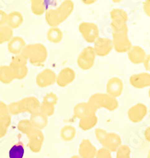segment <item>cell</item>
I'll return each instance as SVG.
<instances>
[{"mask_svg":"<svg viewBox=\"0 0 150 158\" xmlns=\"http://www.w3.org/2000/svg\"><path fill=\"white\" fill-rule=\"evenodd\" d=\"M130 84L131 86L138 89H143L150 87V73L141 72L134 74L130 77Z\"/></svg>","mask_w":150,"mask_h":158,"instance_id":"2e32d148","label":"cell"},{"mask_svg":"<svg viewBox=\"0 0 150 158\" xmlns=\"http://www.w3.org/2000/svg\"><path fill=\"white\" fill-rule=\"evenodd\" d=\"M24 18L20 12H13L8 18V23L11 28H18L23 23Z\"/></svg>","mask_w":150,"mask_h":158,"instance_id":"83f0119b","label":"cell"},{"mask_svg":"<svg viewBox=\"0 0 150 158\" xmlns=\"http://www.w3.org/2000/svg\"><path fill=\"white\" fill-rule=\"evenodd\" d=\"M97 148L87 138H84L79 145L78 153L80 158H95L97 153Z\"/></svg>","mask_w":150,"mask_h":158,"instance_id":"d6986e66","label":"cell"},{"mask_svg":"<svg viewBox=\"0 0 150 158\" xmlns=\"http://www.w3.org/2000/svg\"><path fill=\"white\" fill-rule=\"evenodd\" d=\"M115 153L116 158H131V149L127 145H121Z\"/></svg>","mask_w":150,"mask_h":158,"instance_id":"f546056e","label":"cell"},{"mask_svg":"<svg viewBox=\"0 0 150 158\" xmlns=\"http://www.w3.org/2000/svg\"><path fill=\"white\" fill-rule=\"evenodd\" d=\"M143 66L145 67L146 72L149 73L150 72V54H147L146 57H145V60L143 62Z\"/></svg>","mask_w":150,"mask_h":158,"instance_id":"74e56055","label":"cell"},{"mask_svg":"<svg viewBox=\"0 0 150 158\" xmlns=\"http://www.w3.org/2000/svg\"><path fill=\"white\" fill-rule=\"evenodd\" d=\"M148 97H149V99H150V87H149V89H148Z\"/></svg>","mask_w":150,"mask_h":158,"instance_id":"ee69618b","label":"cell"},{"mask_svg":"<svg viewBox=\"0 0 150 158\" xmlns=\"http://www.w3.org/2000/svg\"><path fill=\"white\" fill-rule=\"evenodd\" d=\"M98 116L95 115H92L87 118H82L79 120V127L83 131H87L93 129L98 123Z\"/></svg>","mask_w":150,"mask_h":158,"instance_id":"484cf974","label":"cell"},{"mask_svg":"<svg viewBox=\"0 0 150 158\" xmlns=\"http://www.w3.org/2000/svg\"><path fill=\"white\" fill-rule=\"evenodd\" d=\"M12 36V31L10 28L0 29V41H6L8 40Z\"/></svg>","mask_w":150,"mask_h":158,"instance_id":"836d02e7","label":"cell"},{"mask_svg":"<svg viewBox=\"0 0 150 158\" xmlns=\"http://www.w3.org/2000/svg\"><path fill=\"white\" fill-rule=\"evenodd\" d=\"M112 36L114 50L118 53H127L133 46L129 38V29L120 32H113Z\"/></svg>","mask_w":150,"mask_h":158,"instance_id":"52a82bcc","label":"cell"},{"mask_svg":"<svg viewBox=\"0 0 150 158\" xmlns=\"http://www.w3.org/2000/svg\"><path fill=\"white\" fill-rule=\"evenodd\" d=\"M6 21V15H4V13L0 11V24Z\"/></svg>","mask_w":150,"mask_h":158,"instance_id":"ab89813d","label":"cell"},{"mask_svg":"<svg viewBox=\"0 0 150 158\" xmlns=\"http://www.w3.org/2000/svg\"><path fill=\"white\" fill-rule=\"evenodd\" d=\"M144 136H145V139H146L148 142H150V126L148 127L145 130V132H144Z\"/></svg>","mask_w":150,"mask_h":158,"instance_id":"f35d334b","label":"cell"},{"mask_svg":"<svg viewBox=\"0 0 150 158\" xmlns=\"http://www.w3.org/2000/svg\"><path fill=\"white\" fill-rule=\"evenodd\" d=\"M25 146L21 142L15 144L9 151L10 158H23L25 155Z\"/></svg>","mask_w":150,"mask_h":158,"instance_id":"4316f807","label":"cell"},{"mask_svg":"<svg viewBox=\"0 0 150 158\" xmlns=\"http://www.w3.org/2000/svg\"><path fill=\"white\" fill-rule=\"evenodd\" d=\"M87 102L98 111L100 108H105L109 111H114L119 107L118 99L103 93H96L89 97Z\"/></svg>","mask_w":150,"mask_h":158,"instance_id":"277c9868","label":"cell"},{"mask_svg":"<svg viewBox=\"0 0 150 158\" xmlns=\"http://www.w3.org/2000/svg\"><path fill=\"white\" fill-rule=\"evenodd\" d=\"M56 74L52 69H44L36 76V84L40 88H47L56 83Z\"/></svg>","mask_w":150,"mask_h":158,"instance_id":"4fadbf2b","label":"cell"},{"mask_svg":"<svg viewBox=\"0 0 150 158\" xmlns=\"http://www.w3.org/2000/svg\"><path fill=\"white\" fill-rule=\"evenodd\" d=\"M148 114V108L143 103H137L129 108L127 116L129 120L133 123H139L142 122Z\"/></svg>","mask_w":150,"mask_h":158,"instance_id":"8fae6325","label":"cell"},{"mask_svg":"<svg viewBox=\"0 0 150 158\" xmlns=\"http://www.w3.org/2000/svg\"><path fill=\"white\" fill-rule=\"evenodd\" d=\"M124 89V84L120 77H112L109 79L107 82V94L114 98H118L122 94Z\"/></svg>","mask_w":150,"mask_h":158,"instance_id":"e0dca14e","label":"cell"},{"mask_svg":"<svg viewBox=\"0 0 150 158\" xmlns=\"http://www.w3.org/2000/svg\"><path fill=\"white\" fill-rule=\"evenodd\" d=\"M78 29L83 40L89 44H94L96 40L99 37V29L94 22H81L78 26Z\"/></svg>","mask_w":150,"mask_h":158,"instance_id":"ba28073f","label":"cell"},{"mask_svg":"<svg viewBox=\"0 0 150 158\" xmlns=\"http://www.w3.org/2000/svg\"><path fill=\"white\" fill-rule=\"evenodd\" d=\"M95 135L103 148L109 150L110 153L116 152L118 147L122 145L121 136L115 132H107L102 128H96Z\"/></svg>","mask_w":150,"mask_h":158,"instance_id":"3957f363","label":"cell"},{"mask_svg":"<svg viewBox=\"0 0 150 158\" xmlns=\"http://www.w3.org/2000/svg\"><path fill=\"white\" fill-rule=\"evenodd\" d=\"M28 61L22 55H18L13 59L11 63V70L15 74V77L19 80L24 79L29 72L27 66Z\"/></svg>","mask_w":150,"mask_h":158,"instance_id":"30bf717a","label":"cell"},{"mask_svg":"<svg viewBox=\"0 0 150 158\" xmlns=\"http://www.w3.org/2000/svg\"><path fill=\"white\" fill-rule=\"evenodd\" d=\"M96 56L105 57L114 50L112 40L107 37H99L94 43L93 47Z\"/></svg>","mask_w":150,"mask_h":158,"instance_id":"5bb4252c","label":"cell"},{"mask_svg":"<svg viewBox=\"0 0 150 158\" xmlns=\"http://www.w3.org/2000/svg\"><path fill=\"white\" fill-rule=\"evenodd\" d=\"M95 158H113L111 153L107 149H104V148H100L98 149L97 153Z\"/></svg>","mask_w":150,"mask_h":158,"instance_id":"d590c367","label":"cell"},{"mask_svg":"<svg viewBox=\"0 0 150 158\" xmlns=\"http://www.w3.org/2000/svg\"><path fill=\"white\" fill-rule=\"evenodd\" d=\"M60 136L64 142H72L76 136V129L72 125H65L60 129Z\"/></svg>","mask_w":150,"mask_h":158,"instance_id":"d4e9b609","label":"cell"},{"mask_svg":"<svg viewBox=\"0 0 150 158\" xmlns=\"http://www.w3.org/2000/svg\"><path fill=\"white\" fill-rule=\"evenodd\" d=\"M128 59L133 64H142L147 54L145 49L139 45H133L127 52Z\"/></svg>","mask_w":150,"mask_h":158,"instance_id":"ffe728a7","label":"cell"},{"mask_svg":"<svg viewBox=\"0 0 150 158\" xmlns=\"http://www.w3.org/2000/svg\"><path fill=\"white\" fill-rule=\"evenodd\" d=\"M75 3L72 0H64L57 7L49 9L45 14V22L49 27H59L73 14Z\"/></svg>","mask_w":150,"mask_h":158,"instance_id":"6da1fadb","label":"cell"},{"mask_svg":"<svg viewBox=\"0 0 150 158\" xmlns=\"http://www.w3.org/2000/svg\"><path fill=\"white\" fill-rule=\"evenodd\" d=\"M43 102L49 103V104H53L56 106V104L58 102V97L56 94L54 93H48L47 94H45V96L43 98Z\"/></svg>","mask_w":150,"mask_h":158,"instance_id":"d6a6232c","label":"cell"},{"mask_svg":"<svg viewBox=\"0 0 150 158\" xmlns=\"http://www.w3.org/2000/svg\"><path fill=\"white\" fill-rule=\"evenodd\" d=\"M15 74L13 73L11 68L9 67H2L1 70V80L5 82H11L13 79H15Z\"/></svg>","mask_w":150,"mask_h":158,"instance_id":"1f68e13d","label":"cell"},{"mask_svg":"<svg viewBox=\"0 0 150 158\" xmlns=\"http://www.w3.org/2000/svg\"><path fill=\"white\" fill-rule=\"evenodd\" d=\"M48 4L45 0H31L30 10L36 16H42L48 10Z\"/></svg>","mask_w":150,"mask_h":158,"instance_id":"7402d4cb","label":"cell"},{"mask_svg":"<svg viewBox=\"0 0 150 158\" xmlns=\"http://www.w3.org/2000/svg\"><path fill=\"white\" fill-rule=\"evenodd\" d=\"M18 130L22 132V133L25 134V135H29L33 130L34 129L33 127L32 123L29 121V119H22L20 122L18 123Z\"/></svg>","mask_w":150,"mask_h":158,"instance_id":"4dcf8cb0","label":"cell"},{"mask_svg":"<svg viewBox=\"0 0 150 158\" xmlns=\"http://www.w3.org/2000/svg\"><path fill=\"white\" fill-rule=\"evenodd\" d=\"M110 28L113 32H120L129 29L127 22L129 15L126 11L121 8H114L110 13Z\"/></svg>","mask_w":150,"mask_h":158,"instance_id":"8992f818","label":"cell"},{"mask_svg":"<svg viewBox=\"0 0 150 158\" xmlns=\"http://www.w3.org/2000/svg\"><path fill=\"white\" fill-rule=\"evenodd\" d=\"M143 10L146 16L150 18V0H146L143 2Z\"/></svg>","mask_w":150,"mask_h":158,"instance_id":"8d00e7d4","label":"cell"},{"mask_svg":"<svg viewBox=\"0 0 150 158\" xmlns=\"http://www.w3.org/2000/svg\"><path fill=\"white\" fill-rule=\"evenodd\" d=\"M26 46L25 40L20 36H16L14 37L11 40L9 44V49L10 52L13 54L15 55H21L22 51L24 50L25 47Z\"/></svg>","mask_w":150,"mask_h":158,"instance_id":"603a6c76","label":"cell"},{"mask_svg":"<svg viewBox=\"0 0 150 158\" xmlns=\"http://www.w3.org/2000/svg\"><path fill=\"white\" fill-rule=\"evenodd\" d=\"M70 158H80V157L79 156H78V155H74V156H71Z\"/></svg>","mask_w":150,"mask_h":158,"instance_id":"b9f144b4","label":"cell"},{"mask_svg":"<svg viewBox=\"0 0 150 158\" xmlns=\"http://www.w3.org/2000/svg\"><path fill=\"white\" fill-rule=\"evenodd\" d=\"M55 111H56V106H55V105L49 104V103L43 102V101L41 102V106L39 111H41L42 113H43L44 115H46L48 118L54 115Z\"/></svg>","mask_w":150,"mask_h":158,"instance_id":"f1b7e54d","label":"cell"},{"mask_svg":"<svg viewBox=\"0 0 150 158\" xmlns=\"http://www.w3.org/2000/svg\"><path fill=\"white\" fill-rule=\"evenodd\" d=\"M96 110L88 102H80L75 105L73 108V115L76 118L82 119L92 115H95Z\"/></svg>","mask_w":150,"mask_h":158,"instance_id":"ac0fdd59","label":"cell"},{"mask_svg":"<svg viewBox=\"0 0 150 158\" xmlns=\"http://www.w3.org/2000/svg\"><path fill=\"white\" fill-rule=\"evenodd\" d=\"M46 37L51 43L59 44L63 40V32L59 27H49L46 33Z\"/></svg>","mask_w":150,"mask_h":158,"instance_id":"cb8c5ba5","label":"cell"},{"mask_svg":"<svg viewBox=\"0 0 150 158\" xmlns=\"http://www.w3.org/2000/svg\"><path fill=\"white\" fill-rule=\"evenodd\" d=\"M4 111H7V108L6 106L3 104H0V114L3 113Z\"/></svg>","mask_w":150,"mask_h":158,"instance_id":"60d3db41","label":"cell"},{"mask_svg":"<svg viewBox=\"0 0 150 158\" xmlns=\"http://www.w3.org/2000/svg\"><path fill=\"white\" fill-rule=\"evenodd\" d=\"M27 138L29 150L33 153H39L42 150L45 141V135L42 131L33 129L29 135H27Z\"/></svg>","mask_w":150,"mask_h":158,"instance_id":"7c38bea8","label":"cell"},{"mask_svg":"<svg viewBox=\"0 0 150 158\" xmlns=\"http://www.w3.org/2000/svg\"><path fill=\"white\" fill-rule=\"evenodd\" d=\"M41 106L40 101L34 96L24 97L18 102H15L10 105V111L13 114H20L27 112L29 114L39 111Z\"/></svg>","mask_w":150,"mask_h":158,"instance_id":"5b68a950","label":"cell"},{"mask_svg":"<svg viewBox=\"0 0 150 158\" xmlns=\"http://www.w3.org/2000/svg\"><path fill=\"white\" fill-rule=\"evenodd\" d=\"M10 122H11V118L9 116L4 117L0 120V136H2L4 135L6 129L7 128Z\"/></svg>","mask_w":150,"mask_h":158,"instance_id":"e575fe53","label":"cell"},{"mask_svg":"<svg viewBox=\"0 0 150 158\" xmlns=\"http://www.w3.org/2000/svg\"><path fill=\"white\" fill-rule=\"evenodd\" d=\"M147 158H150V148H149V149H148V155H147Z\"/></svg>","mask_w":150,"mask_h":158,"instance_id":"7bdbcfd3","label":"cell"},{"mask_svg":"<svg viewBox=\"0 0 150 158\" xmlns=\"http://www.w3.org/2000/svg\"><path fill=\"white\" fill-rule=\"evenodd\" d=\"M22 55L31 65L40 67L45 64L48 58V49L45 44L41 43L26 44Z\"/></svg>","mask_w":150,"mask_h":158,"instance_id":"7a4b0ae2","label":"cell"},{"mask_svg":"<svg viewBox=\"0 0 150 158\" xmlns=\"http://www.w3.org/2000/svg\"><path fill=\"white\" fill-rule=\"evenodd\" d=\"M96 55L93 47L87 46L81 51L77 57V65L83 70H88L94 67Z\"/></svg>","mask_w":150,"mask_h":158,"instance_id":"9c48e42d","label":"cell"},{"mask_svg":"<svg viewBox=\"0 0 150 158\" xmlns=\"http://www.w3.org/2000/svg\"><path fill=\"white\" fill-rule=\"evenodd\" d=\"M29 121L31 122L34 129L42 131L47 127L49 118L41 111H37L35 113L31 114Z\"/></svg>","mask_w":150,"mask_h":158,"instance_id":"44dd1931","label":"cell"},{"mask_svg":"<svg viewBox=\"0 0 150 158\" xmlns=\"http://www.w3.org/2000/svg\"><path fill=\"white\" fill-rule=\"evenodd\" d=\"M76 77V72L73 68L68 67H64L56 74V83L59 87L64 88L72 84L75 81Z\"/></svg>","mask_w":150,"mask_h":158,"instance_id":"9a60e30c","label":"cell"}]
</instances>
